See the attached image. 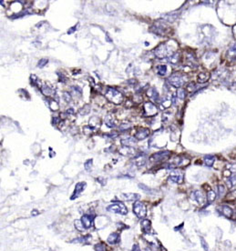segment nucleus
<instances>
[{
	"instance_id": "21",
	"label": "nucleus",
	"mask_w": 236,
	"mask_h": 251,
	"mask_svg": "<svg viewBox=\"0 0 236 251\" xmlns=\"http://www.w3.org/2000/svg\"><path fill=\"white\" fill-rule=\"evenodd\" d=\"M100 124H101V122H100V118H98V117H96V116L92 117V118H90V120H89V126H90L91 128H95V129L99 128Z\"/></svg>"
},
{
	"instance_id": "8",
	"label": "nucleus",
	"mask_w": 236,
	"mask_h": 251,
	"mask_svg": "<svg viewBox=\"0 0 236 251\" xmlns=\"http://www.w3.org/2000/svg\"><path fill=\"white\" fill-rule=\"evenodd\" d=\"M169 179L172 182H173V183L182 184L183 181V174L179 170H173L172 171L170 177H169Z\"/></svg>"
},
{
	"instance_id": "9",
	"label": "nucleus",
	"mask_w": 236,
	"mask_h": 251,
	"mask_svg": "<svg viewBox=\"0 0 236 251\" xmlns=\"http://www.w3.org/2000/svg\"><path fill=\"white\" fill-rule=\"evenodd\" d=\"M151 131L149 128H139L136 130V133H135V138L137 140H143L145 138H147L150 136Z\"/></svg>"
},
{
	"instance_id": "16",
	"label": "nucleus",
	"mask_w": 236,
	"mask_h": 251,
	"mask_svg": "<svg viewBox=\"0 0 236 251\" xmlns=\"http://www.w3.org/2000/svg\"><path fill=\"white\" fill-rule=\"evenodd\" d=\"M119 153L121 155H123V156H125V157H131V156L135 155L136 151H135V149L132 146H124L122 148H120Z\"/></svg>"
},
{
	"instance_id": "47",
	"label": "nucleus",
	"mask_w": 236,
	"mask_h": 251,
	"mask_svg": "<svg viewBox=\"0 0 236 251\" xmlns=\"http://www.w3.org/2000/svg\"><path fill=\"white\" fill-rule=\"evenodd\" d=\"M89 110H90V107H88L87 109H85V107H84L82 109H80V113L81 114V115H87V114H88Z\"/></svg>"
},
{
	"instance_id": "41",
	"label": "nucleus",
	"mask_w": 236,
	"mask_h": 251,
	"mask_svg": "<svg viewBox=\"0 0 236 251\" xmlns=\"http://www.w3.org/2000/svg\"><path fill=\"white\" fill-rule=\"evenodd\" d=\"M201 247H202V248L204 249V251H210V248H209V246H208L207 242L204 240V238L202 237H201Z\"/></svg>"
},
{
	"instance_id": "25",
	"label": "nucleus",
	"mask_w": 236,
	"mask_h": 251,
	"mask_svg": "<svg viewBox=\"0 0 236 251\" xmlns=\"http://www.w3.org/2000/svg\"><path fill=\"white\" fill-rule=\"evenodd\" d=\"M161 106H162L163 108L170 107L171 105L172 104V97H164V98L161 101Z\"/></svg>"
},
{
	"instance_id": "6",
	"label": "nucleus",
	"mask_w": 236,
	"mask_h": 251,
	"mask_svg": "<svg viewBox=\"0 0 236 251\" xmlns=\"http://www.w3.org/2000/svg\"><path fill=\"white\" fill-rule=\"evenodd\" d=\"M133 211L136 214V216L139 219H143L145 218L146 214H147V208L146 206L141 203L140 201H136L133 204Z\"/></svg>"
},
{
	"instance_id": "50",
	"label": "nucleus",
	"mask_w": 236,
	"mask_h": 251,
	"mask_svg": "<svg viewBox=\"0 0 236 251\" xmlns=\"http://www.w3.org/2000/svg\"><path fill=\"white\" fill-rule=\"evenodd\" d=\"M139 187L141 188V189H144V190H146V191H151V189L149 188H147L146 187L145 185H142V184H139Z\"/></svg>"
},
{
	"instance_id": "12",
	"label": "nucleus",
	"mask_w": 236,
	"mask_h": 251,
	"mask_svg": "<svg viewBox=\"0 0 236 251\" xmlns=\"http://www.w3.org/2000/svg\"><path fill=\"white\" fill-rule=\"evenodd\" d=\"M86 185H87V184L85 183V182H80V183H77L76 187H75L74 193H73L72 197L70 198V199H71V200H74L75 198H77L80 197V193H81V192L83 191V189L86 188Z\"/></svg>"
},
{
	"instance_id": "4",
	"label": "nucleus",
	"mask_w": 236,
	"mask_h": 251,
	"mask_svg": "<svg viewBox=\"0 0 236 251\" xmlns=\"http://www.w3.org/2000/svg\"><path fill=\"white\" fill-rule=\"evenodd\" d=\"M107 210L109 212L111 213H116V214H119L122 216H125L128 214V208H126V206L121 202H115L110 206L107 207Z\"/></svg>"
},
{
	"instance_id": "31",
	"label": "nucleus",
	"mask_w": 236,
	"mask_h": 251,
	"mask_svg": "<svg viewBox=\"0 0 236 251\" xmlns=\"http://www.w3.org/2000/svg\"><path fill=\"white\" fill-rule=\"evenodd\" d=\"M157 69H158V75L159 76H165L166 72H167V66L165 65H160L158 66V67H157Z\"/></svg>"
},
{
	"instance_id": "42",
	"label": "nucleus",
	"mask_w": 236,
	"mask_h": 251,
	"mask_svg": "<svg viewBox=\"0 0 236 251\" xmlns=\"http://www.w3.org/2000/svg\"><path fill=\"white\" fill-rule=\"evenodd\" d=\"M218 190H219V198H222L224 196V194H225V191H226L225 188H224V186H222V185H220L218 187Z\"/></svg>"
},
{
	"instance_id": "39",
	"label": "nucleus",
	"mask_w": 236,
	"mask_h": 251,
	"mask_svg": "<svg viewBox=\"0 0 236 251\" xmlns=\"http://www.w3.org/2000/svg\"><path fill=\"white\" fill-rule=\"evenodd\" d=\"M130 123H129V122H123V123H121V125H120L119 129H120V131H126V130H128V129L130 128Z\"/></svg>"
},
{
	"instance_id": "44",
	"label": "nucleus",
	"mask_w": 236,
	"mask_h": 251,
	"mask_svg": "<svg viewBox=\"0 0 236 251\" xmlns=\"http://www.w3.org/2000/svg\"><path fill=\"white\" fill-rule=\"evenodd\" d=\"M48 62H49V60H48V59H46V58L40 59V60L38 61V67H44L45 66H46V65L48 64Z\"/></svg>"
},
{
	"instance_id": "10",
	"label": "nucleus",
	"mask_w": 236,
	"mask_h": 251,
	"mask_svg": "<svg viewBox=\"0 0 236 251\" xmlns=\"http://www.w3.org/2000/svg\"><path fill=\"white\" fill-rule=\"evenodd\" d=\"M217 210L221 215H222L223 216H225V218H228V219H231L233 214V210L232 209V208H230L227 205H222V206L218 207Z\"/></svg>"
},
{
	"instance_id": "49",
	"label": "nucleus",
	"mask_w": 236,
	"mask_h": 251,
	"mask_svg": "<svg viewBox=\"0 0 236 251\" xmlns=\"http://www.w3.org/2000/svg\"><path fill=\"white\" fill-rule=\"evenodd\" d=\"M131 251H140V248L139 245H138V244L133 245V247H132V250H131Z\"/></svg>"
},
{
	"instance_id": "13",
	"label": "nucleus",
	"mask_w": 236,
	"mask_h": 251,
	"mask_svg": "<svg viewBox=\"0 0 236 251\" xmlns=\"http://www.w3.org/2000/svg\"><path fill=\"white\" fill-rule=\"evenodd\" d=\"M120 142L123 146H132L136 144V138H132V136H123L120 139Z\"/></svg>"
},
{
	"instance_id": "2",
	"label": "nucleus",
	"mask_w": 236,
	"mask_h": 251,
	"mask_svg": "<svg viewBox=\"0 0 236 251\" xmlns=\"http://www.w3.org/2000/svg\"><path fill=\"white\" fill-rule=\"evenodd\" d=\"M105 96L107 97V99L111 102V103L116 104V105H119L122 103L123 101V95L118 91L117 89L113 88V87H108L106 90Z\"/></svg>"
},
{
	"instance_id": "3",
	"label": "nucleus",
	"mask_w": 236,
	"mask_h": 251,
	"mask_svg": "<svg viewBox=\"0 0 236 251\" xmlns=\"http://www.w3.org/2000/svg\"><path fill=\"white\" fill-rule=\"evenodd\" d=\"M185 81H186L185 76L182 74L178 73V72L173 73L170 77L168 78V82L170 83L172 86H173L174 87H177V88L182 87L184 85Z\"/></svg>"
},
{
	"instance_id": "24",
	"label": "nucleus",
	"mask_w": 236,
	"mask_h": 251,
	"mask_svg": "<svg viewBox=\"0 0 236 251\" xmlns=\"http://www.w3.org/2000/svg\"><path fill=\"white\" fill-rule=\"evenodd\" d=\"M141 227H142V230L145 233H149L151 231V221L148 220V219H143L141 221Z\"/></svg>"
},
{
	"instance_id": "19",
	"label": "nucleus",
	"mask_w": 236,
	"mask_h": 251,
	"mask_svg": "<svg viewBox=\"0 0 236 251\" xmlns=\"http://www.w3.org/2000/svg\"><path fill=\"white\" fill-rule=\"evenodd\" d=\"M147 96L149 97H151V99H152L153 101H158V99H159V93H158V91L156 90L155 87H151L147 91Z\"/></svg>"
},
{
	"instance_id": "20",
	"label": "nucleus",
	"mask_w": 236,
	"mask_h": 251,
	"mask_svg": "<svg viewBox=\"0 0 236 251\" xmlns=\"http://www.w3.org/2000/svg\"><path fill=\"white\" fill-rule=\"evenodd\" d=\"M107 241H108L109 244H111V245L118 243L119 241V235L118 233H111L109 236Z\"/></svg>"
},
{
	"instance_id": "23",
	"label": "nucleus",
	"mask_w": 236,
	"mask_h": 251,
	"mask_svg": "<svg viewBox=\"0 0 236 251\" xmlns=\"http://www.w3.org/2000/svg\"><path fill=\"white\" fill-rule=\"evenodd\" d=\"M210 73L209 72H201L198 75V82L199 83H205L209 80Z\"/></svg>"
},
{
	"instance_id": "46",
	"label": "nucleus",
	"mask_w": 236,
	"mask_h": 251,
	"mask_svg": "<svg viewBox=\"0 0 236 251\" xmlns=\"http://www.w3.org/2000/svg\"><path fill=\"white\" fill-rule=\"evenodd\" d=\"M195 89H196V86L193 83H190L187 86V90L189 92H193V91H195Z\"/></svg>"
},
{
	"instance_id": "48",
	"label": "nucleus",
	"mask_w": 236,
	"mask_h": 251,
	"mask_svg": "<svg viewBox=\"0 0 236 251\" xmlns=\"http://www.w3.org/2000/svg\"><path fill=\"white\" fill-rule=\"evenodd\" d=\"M62 122V120L59 118H53V124L54 125H56V126H58L59 123H61Z\"/></svg>"
},
{
	"instance_id": "29",
	"label": "nucleus",
	"mask_w": 236,
	"mask_h": 251,
	"mask_svg": "<svg viewBox=\"0 0 236 251\" xmlns=\"http://www.w3.org/2000/svg\"><path fill=\"white\" fill-rule=\"evenodd\" d=\"M146 163V157L145 156H139L135 158V164L138 167H141Z\"/></svg>"
},
{
	"instance_id": "18",
	"label": "nucleus",
	"mask_w": 236,
	"mask_h": 251,
	"mask_svg": "<svg viewBox=\"0 0 236 251\" xmlns=\"http://www.w3.org/2000/svg\"><path fill=\"white\" fill-rule=\"evenodd\" d=\"M180 60H181V54H180L179 52L173 53L172 56H170L168 58V61L170 62L171 64H172V65L178 64L180 62Z\"/></svg>"
},
{
	"instance_id": "22",
	"label": "nucleus",
	"mask_w": 236,
	"mask_h": 251,
	"mask_svg": "<svg viewBox=\"0 0 236 251\" xmlns=\"http://www.w3.org/2000/svg\"><path fill=\"white\" fill-rule=\"evenodd\" d=\"M105 123L106 125L108 126L109 128H114L116 126V122H115V119H114V117L111 115V114H109V115H108L106 118H105Z\"/></svg>"
},
{
	"instance_id": "34",
	"label": "nucleus",
	"mask_w": 236,
	"mask_h": 251,
	"mask_svg": "<svg viewBox=\"0 0 236 251\" xmlns=\"http://www.w3.org/2000/svg\"><path fill=\"white\" fill-rule=\"evenodd\" d=\"M178 15L177 14H168L165 16L166 18H164V20L168 21V22H173L176 18H177Z\"/></svg>"
},
{
	"instance_id": "7",
	"label": "nucleus",
	"mask_w": 236,
	"mask_h": 251,
	"mask_svg": "<svg viewBox=\"0 0 236 251\" xmlns=\"http://www.w3.org/2000/svg\"><path fill=\"white\" fill-rule=\"evenodd\" d=\"M171 155L170 151H160L158 153H155L154 155L151 156V161L153 163H161L164 160H166L167 158H169V156Z\"/></svg>"
},
{
	"instance_id": "36",
	"label": "nucleus",
	"mask_w": 236,
	"mask_h": 251,
	"mask_svg": "<svg viewBox=\"0 0 236 251\" xmlns=\"http://www.w3.org/2000/svg\"><path fill=\"white\" fill-rule=\"evenodd\" d=\"M94 249H95V251H107L106 246L104 244H102V243H99V244L95 245Z\"/></svg>"
},
{
	"instance_id": "5",
	"label": "nucleus",
	"mask_w": 236,
	"mask_h": 251,
	"mask_svg": "<svg viewBox=\"0 0 236 251\" xmlns=\"http://www.w3.org/2000/svg\"><path fill=\"white\" fill-rule=\"evenodd\" d=\"M158 113V107H157L152 102H146L143 106V116L146 118L154 117Z\"/></svg>"
},
{
	"instance_id": "51",
	"label": "nucleus",
	"mask_w": 236,
	"mask_h": 251,
	"mask_svg": "<svg viewBox=\"0 0 236 251\" xmlns=\"http://www.w3.org/2000/svg\"><path fill=\"white\" fill-rule=\"evenodd\" d=\"M77 26H76V27H72V28H70V29H69V31H67V34H69H69H72V33H73V32H74V31L76 30V28H77Z\"/></svg>"
},
{
	"instance_id": "37",
	"label": "nucleus",
	"mask_w": 236,
	"mask_h": 251,
	"mask_svg": "<svg viewBox=\"0 0 236 251\" xmlns=\"http://www.w3.org/2000/svg\"><path fill=\"white\" fill-rule=\"evenodd\" d=\"M83 131H84L85 135H91L95 131V128H91L90 126H87V127H84Z\"/></svg>"
},
{
	"instance_id": "15",
	"label": "nucleus",
	"mask_w": 236,
	"mask_h": 251,
	"mask_svg": "<svg viewBox=\"0 0 236 251\" xmlns=\"http://www.w3.org/2000/svg\"><path fill=\"white\" fill-rule=\"evenodd\" d=\"M192 198L193 200H195L200 205L203 204L205 202V197H204V195L201 191H194L192 194Z\"/></svg>"
},
{
	"instance_id": "17",
	"label": "nucleus",
	"mask_w": 236,
	"mask_h": 251,
	"mask_svg": "<svg viewBox=\"0 0 236 251\" xmlns=\"http://www.w3.org/2000/svg\"><path fill=\"white\" fill-rule=\"evenodd\" d=\"M121 199L126 200V201H136L140 198V195L138 194H133V193H127V194H122L119 197Z\"/></svg>"
},
{
	"instance_id": "38",
	"label": "nucleus",
	"mask_w": 236,
	"mask_h": 251,
	"mask_svg": "<svg viewBox=\"0 0 236 251\" xmlns=\"http://www.w3.org/2000/svg\"><path fill=\"white\" fill-rule=\"evenodd\" d=\"M228 54L229 56H236V42L230 47L228 50Z\"/></svg>"
},
{
	"instance_id": "27",
	"label": "nucleus",
	"mask_w": 236,
	"mask_h": 251,
	"mask_svg": "<svg viewBox=\"0 0 236 251\" xmlns=\"http://www.w3.org/2000/svg\"><path fill=\"white\" fill-rule=\"evenodd\" d=\"M215 161V157L214 156H211V155H207L204 157V164L207 167H211Z\"/></svg>"
},
{
	"instance_id": "45",
	"label": "nucleus",
	"mask_w": 236,
	"mask_h": 251,
	"mask_svg": "<svg viewBox=\"0 0 236 251\" xmlns=\"http://www.w3.org/2000/svg\"><path fill=\"white\" fill-rule=\"evenodd\" d=\"M63 98L66 102H69L71 100V96H70V93L69 92H64L63 93Z\"/></svg>"
},
{
	"instance_id": "52",
	"label": "nucleus",
	"mask_w": 236,
	"mask_h": 251,
	"mask_svg": "<svg viewBox=\"0 0 236 251\" xmlns=\"http://www.w3.org/2000/svg\"><path fill=\"white\" fill-rule=\"evenodd\" d=\"M232 31H233V35H234V37L236 38V25L233 27V28H232Z\"/></svg>"
},
{
	"instance_id": "1",
	"label": "nucleus",
	"mask_w": 236,
	"mask_h": 251,
	"mask_svg": "<svg viewBox=\"0 0 236 251\" xmlns=\"http://www.w3.org/2000/svg\"><path fill=\"white\" fill-rule=\"evenodd\" d=\"M174 42L173 41H168L166 43H162L161 44L158 48H157L154 51L155 56L158 58H169L170 56H172L175 50V47H173L172 44Z\"/></svg>"
},
{
	"instance_id": "11",
	"label": "nucleus",
	"mask_w": 236,
	"mask_h": 251,
	"mask_svg": "<svg viewBox=\"0 0 236 251\" xmlns=\"http://www.w3.org/2000/svg\"><path fill=\"white\" fill-rule=\"evenodd\" d=\"M95 216L94 215H84L81 218V223L84 226L85 229H88L89 227H91L92 224H93V220H94Z\"/></svg>"
},
{
	"instance_id": "33",
	"label": "nucleus",
	"mask_w": 236,
	"mask_h": 251,
	"mask_svg": "<svg viewBox=\"0 0 236 251\" xmlns=\"http://www.w3.org/2000/svg\"><path fill=\"white\" fill-rule=\"evenodd\" d=\"M236 199V190H233L232 192H230L229 194L226 195V200L227 201H233Z\"/></svg>"
},
{
	"instance_id": "35",
	"label": "nucleus",
	"mask_w": 236,
	"mask_h": 251,
	"mask_svg": "<svg viewBox=\"0 0 236 251\" xmlns=\"http://www.w3.org/2000/svg\"><path fill=\"white\" fill-rule=\"evenodd\" d=\"M177 97L180 99H184L185 97H186V91L182 88H180L177 92Z\"/></svg>"
},
{
	"instance_id": "40",
	"label": "nucleus",
	"mask_w": 236,
	"mask_h": 251,
	"mask_svg": "<svg viewBox=\"0 0 236 251\" xmlns=\"http://www.w3.org/2000/svg\"><path fill=\"white\" fill-rule=\"evenodd\" d=\"M75 226H76V229H78L80 231L85 230L84 226H83V225H82V223H81V220H76V221H75Z\"/></svg>"
},
{
	"instance_id": "43",
	"label": "nucleus",
	"mask_w": 236,
	"mask_h": 251,
	"mask_svg": "<svg viewBox=\"0 0 236 251\" xmlns=\"http://www.w3.org/2000/svg\"><path fill=\"white\" fill-rule=\"evenodd\" d=\"M92 163H93V160L92 159H88V160L85 162V164H84V167H85V169L86 170H88V171H89L90 170V167H91V166H92Z\"/></svg>"
},
{
	"instance_id": "28",
	"label": "nucleus",
	"mask_w": 236,
	"mask_h": 251,
	"mask_svg": "<svg viewBox=\"0 0 236 251\" xmlns=\"http://www.w3.org/2000/svg\"><path fill=\"white\" fill-rule=\"evenodd\" d=\"M226 184L228 188H232L234 186H236V175H232L228 179L226 180Z\"/></svg>"
},
{
	"instance_id": "14",
	"label": "nucleus",
	"mask_w": 236,
	"mask_h": 251,
	"mask_svg": "<svg viewBox=\"0 0 236 251\" xmlns=\"http://www.w3.org/2000/svg\"><path fill=\"white\" fill-rule=\"evenodd\" d=\"M151 30L157 34V35H160V36H163L166 34L167 32V29H166V27L162 24H158V25H153V27L151 28Z\"/></svg>"
},
{
	"instance_id": "53",
	"label": "nucleus",
	"mask_w": 236,
	"mask_h": 251,
	"mask_svg": "<svg viewBox=\"0 0 236 251\" xmlns=\"http://www.w3.org/2000/svg\"><path fill=\"white\" fill-rule=\"evenodd\" d=\"M34 214H38V212L37 210H33V211H32V215H33V216H35Z\"/></svg>"
},
{
	"instance_id": "32",
	"label": "nucleus",
	"mask_w": 236,
	"mask_h": 251,
	"mask_svg": "<svg viewBox=\"0 0 236 251\" xmlns=\"http://www.w3.org/2000/svg\"><path fill=\"white\" fill-rule=\"evenodd\" d=\"M59 104L58 102H56L55 99H50L49 100V108L52 110V111H56L59 109Z\"/></svg>"
},
{
	"instance_id": "30",
	"label": "nucleus",
	"mask_w": 236,
	"mask_h": 251,
	"mask_svg": "<svg viewBox=\"0 0 236 251\" xmlns=\"http://www.w3.org/2000/svg\"><path fill=\"white\" fill-rule=\"evenodd\" d=\"M216 198V193L213 191V190H209L208 193H207V199H208V202L209 203H212L213 201L215 200Z\"/></svg>"
},
{
	"instance_id": "26",
	"label": "nucleus",
	"mask_w": 236,
	"mask_h": 251,
	"mask_svg": "<svg viewBox=\"0 0 236 251\" xmlns=\"http://www.w3.org/2000/svg\"><path fill=\"white\" fill-rule=\"evenodd\" d=\"M41 92H42L43 95H45L46 97H49V96H51L53 94V90L48 85H43L41 87Z\"/></svg>"
}]
</instances>
